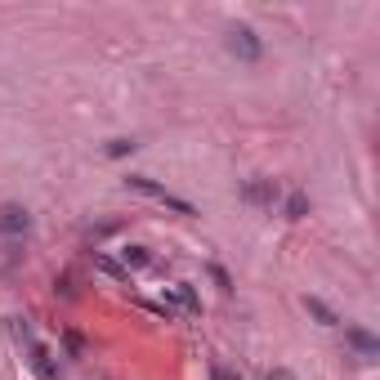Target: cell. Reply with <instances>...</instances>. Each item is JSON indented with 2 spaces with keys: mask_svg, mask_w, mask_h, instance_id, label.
<instances>
[{
  "mask_svg": "<svg viewBox=\"0 0 380 380\" xmlns=\"http://www.w3.org/2000/svg\"><path fill=\"white\" fill-rule=\"evenodd\" d=\"M9 331H14V340H18V349H22V358H27V367L36 372V380H63V372H58V362H54V353L36 340V331L27 327V317H9Z\"/></svg>",
  "mask_w": 380,
  "mask_h": 380,
  "instance_id": "6da1fadb",
  "label": "cell"
},
{
  "mask_svg": "<svg viewBox=\"0 0 380 380\" xmlns=\"http://www.w3.org/2000/svg\"><path fill=\"white\" fill-rule=\"evenodd\" d=\"M126 188H134V192H143V197H152V202L170 206L175 215H192V206H188V202H183V197H175V192H166L162 183H152L148 175H130V179H126Z\"/></svg>",
  "mask_w": 380,
  "mask_h": 380,
  "instance_id": "7a4b0ae2",
  "label": "cell"
},
{
  "mask_svg": "<svg viewBox=\"0 0 380 380\" xmlns=\"http://www.w3.org/2000/svg\"><path fill=\"white\" fill-rule=\"evenodd\" d=\"M228 54H232V58H242V63H260L264 41H260V36H255L251 27H242V22H237V27L228 32Z\"/></svg>",
  "mask_w": 380,
  "mask_h": 380,
  "instance_id": "3957f363",
  "label": "cell"
},
{
  "mask_svg": "<svg viewBox=\"0 0 380 380\" xmlns=\"http://www.w3.org/2000/svg\"><path fill=\"white\" fill-rule=\"evenodd\" d=\"M162 309L170 313V317H175V313H202V300H197V291H192L188 287V282H175V287H166V304H162Z\"/></svg>",
  "mask_w": 380,
  "mask_h": 380,
  "instance_id": "277c9868",
  "label": "cell"
},
{
  "mask_svg": "<svg viewBox=\"0 0 380 380\" xmlns=\"http://www.w3.org/2000/svg\"><path fill=\"white\" fill-rule=\"evenodd\" d=\"M27 228H32V215L22 211V206H0V237H27Z\"/></svg>",
  "mask_w": 380,
  "mask_h": 380,
  "instance_id": "5b68a950",
  "label": "cell"
},
{
  "mask_svg": "<svg viewBox=\"0 0 380 380\" xmlns=\"http://www.w3.org/2000/svg\"><path fill=\"white\" fill-rule=\"evenodd\" d=\"M242 197H247V202H255V206H268V211H273V206L282 202V188H277L273 179H247Z\"/></svg>",
  "mask_w": 380,
  "mask_h": 380,
  "instance_id": "8992f818",
  "label": "cell"
},
{
  "mask_svg": "<svg viewBox=\"0 0 380 380\" xmlns=\"http://www.w3.org/2000/svg\"><path fill=\"white\" fill-rule=\"evenodd\" d=\"M126 273H134V268H148L152 264V251L148 247H121V260H117Z\"/></svg>",
  "mask_w": 380,
  "mask_h": 380,
  "instance_id": "52a82bcc",
  "label": "cell"
},
{
  "mask_svg": "<svg viewBox=\"0 0 380 380\" xmlns=\"http://www.w3.org/2000/svg\"><path fill=\"white\" fill-rule=\"evenodd\" d=\"M345 340H349V345H353V349L362 353V358H376V349H380L376 340L367 336V331H358V327H349V331H345Z\"/></svg>",
  "mask_w": 380,
  "mask_h": 380,
  "instance_id": "ba28073f",
  "label": "cell"
},
{
  "mask_svg": "<svg viewBox=\"0 0 380 380\" xmlns=\"http://www.w3.org/2000/svg\"><path fill=\"white\" fill-rule=\"evenodd\" d=\"M304 309H309V313H313V317H317V322H322V327H336V322H340V317L331 313V309H327V304L317 300V296H304Z\"/></svg>",
  "mask_w": 380,
  "mask_h": 380,
  "instance_id": "9c48e42d",
  "label": "cell"
},
{
  "mask_svg": "<svg viewBox=\"0 0 380 380\" xmlns=\"http://www.w3.org/2000/svg\"><path fill=\"white\" fill-rule=\"evenodd\" d=\"M94 268H99V273H107V277H117V282H130V273L112 260V255H94Z\"/></svg>",
  "mask_w": 380,
  "mask_h": 380,
  "instance_id": "30bf717a",
  "label": "cell"
},
{
  "mask_svg": "<svg viewBox=\"0 0 380 380\" xmlns=\"http://www.w3.org/2000/svg\"><path fill=\"white\" fill-rule=\"evenodd\" d=\"M287 215L304 219V215H309V197H304V192H291V197H287Z\"/></svg>",
  "mask_w": 380,
  "mask_h": 380,
  "instance_id": "8fae6325",
  "label": "cell"
},
{
  "mask_svg": "<svg viewBox=\"0 0 380 380\" xmlns=\"http://www.w3.org/2000/svg\"><path fill=\"white\" fill-rule=\"evenodd\" d=\"M134 148H139L134 139H112V143H107V157H130Z\"/></svg>",
  "mask_w": 380,
  "mask_h": 380,
  "instance_id": "7c38bea8",
  "label": "cell"
},
{
  "mask_svg": "<svg viewBox=\"0 0 380 380\" xmlns=\"http://www.w3.org/2000/svg\"><path fill=\"white\" fill-rule=\"evenodd\" d=\"M63 345H67L72 353H81V336H77V331H67V336H63Z\"/></svg>",
  "mask_w": 380,
  "mask_h": 380,
  "instance_id": "4fadbf2b",
  "label": "cell"
},
{
  "mask_svg": "<svg viewBox=\"0 0 380 380\" xmlns=\"http://www.w3.org/2000/svg\"><path fill=\"white\" fill-rule=\"evenodd\" d=\"M268 380H296V376H291L287 367H277V372H268Z\"/></svg>",
  "mask_w": 380,
  "mask_h": 380,
  "instance_id": "5bb4252c",
  "label": "cell"
},
{
  "mask_svg": "<svg viewBox=\"0 0 380 380\" xmlns=\"http://www.w3.org/2000/svg\"><path fill=\"white\" fill-rule=\"evenodd\" d=\"M211 380H228V376H224V372H215V376H211Z\"/></svg>",
  "mask_w": 380,
  "mask_h": 380,
  "instance_id": "9a60e30c",
  "label": "cell"
}]
</instances>
